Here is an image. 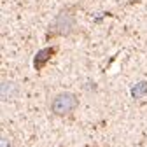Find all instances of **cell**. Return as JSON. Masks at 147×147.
Masks as SVG:
<instances>
[{"label": "cell", "instance_id": "obj_5", "mask_svg": "<svg viewBox=\"0 0 147 147\" xmlns=\"http://www.w3.org/2000/svg\"><path fill=\"white\" fill-rule=\"evenodd\" d=\"M0 144H2V147H11V142L7 140V137H2V140H0Z\"/></svg>", "mask_w": 147, "mask_h": 147}, {"label": "cell", "instance_id": "obj_1", "mask_svg": "<svg viewBox=\"0 0 147 147\" xmlns=\"http://www.w3.org/2000/svg\"><path fill=\"white\" fill-rule=\"evenodd\" d=\"M76 107H77V96L74 93H60L51 102V110L56 116H68L76 110Z\"/></svg>", "mask_w": 147, "mask_h": 147}, {"label": "cell", "instance_id": "obj_2", "mask_svg": "<svg viewBox=\"0 0 147 147\" xmlns=\"http://www.w3.org/2000/svg\"><path fill=\"white\" fill-rule=\"evenodd\" d=\"M72 28H74V18L68 12H61L56 20H54V23L51 25L49 30L53 33H68Z\"/></svg>", "mask_w": 147, "mask_h": 147}, {"label": "cell", "instance_id": "obj_4", "mask_svg": "<svg viewBox=\"0 0 147 147\" xmlns=\"http://www.w3.org/2000/svg\"><path fill=\"white\" fill-rule=\"evenodd\" d=\"M51 54H53L51 49H44V51H40V53L35 56V67H37V68H42L44 63L47 61V56H51Z\"/></svg>", "mask_w": 147, "mask_h": 147}, {"label": "cell", "instance_id": "obj_3", "mask_svg": "<svg viewBox=\"0 0 147 147\" xmlns=\"http://www.w3.org/2000/svg\"><path fill=\"white\" fill-rule=\"evenodd\" d=\"M14 93H16V86H14L12 82L4 81V82H2V100H4V102L11 100V98L14 96Z\"/></svg>", "mask_w": 147, "mask_h": 147}]
</instances>
